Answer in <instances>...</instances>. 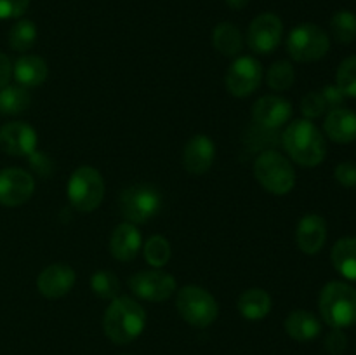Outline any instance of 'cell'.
Here are the masks:
<instances>
[{
    "mask_svg": "<svg viewBox=\"0 0 356 355\" xmlns=\"http://www.w3.org/2000/svg\"><path fill=\"white\" fill-rule=\"evenodd\" d=\"M323 131L334 143L348 145L356 141V113L348 108H334L323 122Z\"/></svg>",
    "mask_w": 356,
    "mask_h": 355,
    "instance_id": "d6986e66",
    "label": "cell"
},
{
    "mask_svg": "<svg viewBox=\"0 0 356 355\" xmlns=\"http://www.w3.org/2000/svg\"><path fill=\"white\" fill-rule=\"evenodd\" d=\"M75 271L72 267L63 263H54L44 268L37 278V287L42 296L49 299H58L68 294L75 285Z\"/></svg>",
    "mask_w": 356,
    "mask_h": 355,
    "instance_id": "9a60e30c",
    "label": "cell"
},
{
    "mask_svg": "<svg viewBox=\"0 0 356 355\" xmlns=\"http://www.w3.org/2000/svg\"><path fill=\"white\" fill-rule=\"evenodd\" d=\"M336 86L346 97H356V56H350L339 65Z\"/></svg>",
    "mask_w": 356,
    "mask_h": 355,
    "instance_id": "4dcf8cb0",
    "label": "cell"
},
{
    "mask_svg": "<svg viewBox=\"0 0 356 355\" xmlns=\"http://www.w3.org/2000/svg\"><path fill=\"white\" fill-rule=\"evenodd\" d=\"M296 242L305 254H316L327 242V221L320 214H306L296 230Z\"/></svg>",
    "mask_w": 356,
    "mask_h": 355,
    "instance_id": "e0dca14e",
    "label": "cell"
},
{
    "mask_svg": "<svg viewBox=\"0 0 356 355\" xmlns=\"http://www.w3.org/2000/svg\"><path fill=\"white\" fill-rule=\"evenodd\" d=\"M238 312L247 320H263L271 312V296L261 287H250L238 298Z\"/></svg>",
    "mask_w": 356,
    "mask_h": 355,
    "instance_id": "7402d4cb",
    "label": "cell"
},
{
    "mask_svg": "<svg viewBox=\"0 0 356 355\" xmlns=\"http://www.w3.org/2000/svg\"><path fill=\"white\" fill-rule=\"evenodd\" d=\"M325 110H327V104H325V100H323L322 93H315V90H312V93H308L305 97H302L301 111L308 120L322 117Z\"/></svg>",
    "mask_w": 356,
    "mask_h": 355,
    "instance_id": "1f68e13d",
    "label": "cell"
},
{
    "mask_svg": "<svg viewBox=\"0 0 356 355\" xmlns=\"http://www.w3.org/2000/svg\"><path fill=\"white\" fill-rule=\"evenodd\" d=\"M334 176H336L337 183H341L346 188L356 187V164L353 162H341L339 166L334 169Z\"/></svg>",
    "mask_w": 356,
    "mask_h": 355,
    "instance_id": "e575fe53",
    "label": "cell"
},
{
    "mask_svg": "<svg viewBox=\"0 0 356 355\" xmlns=\"http://www.w3.org/2000/svg\"><path fill=\"white\" fill-rule=\"evenodd\" d=\"M145 260L152 267L160 268L169 263L170 260V244L165 237L153 235L145 244Z\"/></svg>",
    "mask_w": 356,
    "mask_h": 355,
    "instance_id": "83f0119b",
    "label": "cell"
},
{
    "mask_svg": "<svg viewBox=\"0 0 356 355\" xmlns=\"http://www.w3.org/2000/svg\"><path fill=\"white\" fill-rule=\"evenodd\" d=\"M30 7V0H0V19H17Z\"/></svg>",
    "mask_w": 356,
    "mask_h": 355,
    "instance_id": "d6a6232c",
    "label": "cell"
},
{
    "mask_svg": "<svg viewBox=\"0 0 356 355\" xmlns=\"http://www.w3.org/2000/svg\"><path fill=\"white\" fill-rule=\"evenodd\" d=\"M254 176L273 195H287L296 187V171L291 160L277 150H264L254 162Z\"/></svg>",
    "mask_w": 356,
    "mask_h": 355,
    "instance_id": "277c9868",
    "label": "cell"
},
{
    "mask_svg": "<svg viewBox=\"0 0 356 355\" xmlns=\"http://www.w3.org/2000/svg\"><path fill=\"white\" fill-rule=\"evenodd\" d=\"M322 96L323 100H325L327 108H330V110L341 108L344 104V100H346V96L341 93V89L337 86H327L325 89L322 90Z\"/></svg>",
    "mask_w": 356,
    "mask_h": 355,
    "instance_id": "d590c367",
    "label": "cell"
},
{
    "mask_svg": "<svg viewBox=\"0 0 356 355\" xmlns=\"http://www.w3.org/2000/svg\"><path fill=\"white\" fill-rule=\"evenodd\" d=\"M176 308L190 326L198 327V329H204V327L214 324L219 315V305L214 296L207 289L193 284L179 289Z\"/></svg>",
    "mask_w": 356,
    "mask_h": 355,
    "instance_id": "5b68a950",
    "label": "cell"
},
{
    "mask_svg": "<svg viewBox=\"0 0 356 355\" xmlns=\"http://www.w3.org/2000/svg\"><path fill=\"white\" fill-rule=\"evenodd\" d=\"M250 0H226V3H228L229 9H235V10H242L245 9L247 6H249Z\"/></svg>",
    "mask_w": 356,
    "mask_h": 355,
    "instance_id": "74e56055",
    "label": "cell"
},
{
    "mask_svg": "<svg viewBox=\"0 0 356 355\" xmlns=\"http://www.w3.org/2000/svg\"><path fill=\"white\" fill-rule=\"evenodd\" d=\"M129 287L138 298L159 303L176 292V278L162 270H143L129 278Z\"/></svg>",
    "mask_w": 356,
    "mask_h": 355,
    "instance_id": "8fae6325",
    "label": "cell"
},
{
    "mask_svg": "<svg viewBox=\"0 0 356 355\" xmlns=\"http://www.w3.org/2000/svg\"><path fill=\"white\" fill-rule=\"evenodd\" d=\"M282 145L289 157L302 167H316L325 160V138L308 118L291 122L282 134Z\"/></svg>",
    "mask_w": 356,
    "mask_h": 355,
    "instance_id": "6da1fadb",
    "label": "cell"
},
{
    "mask_svg": "<svg viewBox=\"0 0 356 355\" xmlns=\"http://www.w3.org/2000/svg\"><path fill=\"white\" fill-rule=\"evenodd\" d=\"M146 327V312L131 296L111 299L103 317V331L117 345H127L138 340Z\"/></svg>",
    "mask_w": 356,
    "mask_h": 355,
    "instance_id": "7a4b0ae2",
    "label": "cell"
},
{
    "mask_svg": "<svg viewBox=\"0 0 356 355\" xmlns=\"http://www.w3.org/2000/svg\"><path fill=\"white\" fill-rule=\"evenodd\" d=\"M285 331L296 341H313L322 331V322L308 310H294L285 319Z\"/></svg>",
    "mask_w": 356,
    "mask_h": 355,
    "instance_id": "44dd1931",
    "label": "cell"
},
{
    "mask_svg": "<svg viewBox=\"0 0 356 355\" xmlns=\"http://www.w3.org/2000/svg\"><path fill=\"white\" fill-rule=\"evenodd\" d=\"M37 145V131L26 122H9L0 127V150L7 155L31 157Z\"/></svg>",
    "mask_w": 356,
    "mask_h": 355,
    "instance_id": "4fadbf2b",
    "label": "cell"
},
{
    "mask_svg": "<svg viewBox=\"0 0 356 355\" xmlns=\"http://www.w3.org/2000/svg\"><path fill=\"white\" fill-rule=\"evenodd\" d=\"M35 190V180L28 171L9 167L0 171V204L17 207L30 200Z\"/></svg>",
    "mask_w": 356,
    "mask_h": 355,
    "instance_id": "7c38bea8",
    "label": "cell"
},
{
    "mask_svg": "<svg viewBox=\"0 0 356 355\" xmlns=\"http://www.w3.org/2000/svg\"><path fill=\"white\" fill-rule=\"evenodd\" d=\"M212 42H214L216 51L221 52L222 56H228V58H235L242 52L243 47V37L240 33L238 28L233 23H219L214 28V33H212Z\"/></svg>",
    "mask_w": 356,
    "mask_h": 355,
    "instance_id": "cb8c5ba5",
    "label": "cell"
},
{
    "mask_svg": "<svg viewBox=\"0 0 356 355\" xmlns=\"http://www.w3.org/2000/svg\"><path fill=\"white\" fill-rule=\"evenodd\" d=\"M292 117V104L282 96H263L254 103L252 106V120L257 127L270 129V131H277V129L284 127Z\"/></svg>",
    "mask_w": 356,
    "mask_h": 355,
    "instance_id": "5bb4252c",
    "label": "cell"
},
{
    "mask_svg": "<svg viewBox=\"0 0 356 355\" xmlns=\"http://www.w3.org/2000/svg\"><path fill=\"white\" fill-rule=\"evenodd\" d=\"M320 315L332 329L356 324V289L346 282H329L320 292Z\"/></svg>",
    "mask_w": 356,
    "mask_h": 355,
    "instance_id": "3957f363",
    "label": "cell"
},
{
    "mask_svg": "<svg viewBox=\"0 0 356 355\" xmlns=\"http://www.w3.org/2000/svg\"><path fill=\"white\" fill-rule=\"evenodd\" d=\"M162 207V195L153 184H132L120 195V211L129 223L143 225L155 218Z\"/></svg>",
    "mask_w": 356,
    "mask_h": 355,
    "instance_id": "ba28073f",
    "label": "cell"
},
{
    "mask_svg": "<svg viewBox=\"0 0 356 355\" xmlns=\"http://www.w3.org/2000/svg\"><path fill=\"white\" fill-rule=\"evenodd\" d=\"M13 75L23 87H38L47 80L49 66L40 56H21L14 63Z\"/></svg>",
    "mask_w": 356,
    "mask_h": 355,
    "instance_id": "ffe728a7",
    "label": "cell"
},
{
    "mask_svg": "<svg viewBox=\"0 0 356 355\" xmlns=\"http://www.w3.org/2000/svg\"><path fill=\"white\" fill-rule=\"evenodd\" d=\"M332 265L344 278L356 282V237H344L332 247Z\"/></svg>",
    "mask_w": 356,
    "mask_h": 355,
    "instance_id": "603a6c76",
    "label": "cell"
},
{
    "mask_svg": "<svg viewBox=\"0 0 356 355\" xmlns=\"http://www.w3.org/2000/svg\"><path fill=\"white\" fill-rule=\"evenodd\" d=\"M216 159V145L209 136L197 134L186 143L183 152L184 169L195 176H202L212 167Z\"/></svg>",
    "mask_w": 356,
    "mask_h": 355,
    "instance_id": "2e32d148",
    "label": "cell"
},
{
    "mask_svg": "<svg viewBox=\"0 0 356 355\" xmlns=\"http://www.w3.org/2000/svg\"><path fill=\"white\" fill-rule=\"evenodd\" d=\"M37 42V26L31 19H19L9 30V47L16 52H26Z\"/></svg>",
    "mask_w": 356,
    "mask_h": 355,
    "instance_id": "484cf974",
    "label": "cell"
},
{
    "mask_svg": "<svg viewBox=\"0 0 356 355\" xmlns=\"http://www.w3.org/2000/svg\"><path fill=\"white\" fill-rule=\"evenodd\" d=\"M10 75H13V65H10L9 58L3 52H0V89L9 84Z\"/></svg>",
    "mask_w": 356,
    "mask_h": 355,
    "instance_id": "8d00e7d4",
    "label": "cell"
},
{
    "mask_svg": "<svg viewBox=\"0 0 356 355\" xmlns=\"http://www.w3.org/2000/svg\"><path fill=\"white\" fill-rule=\"evenodd\" d=\"M263 80V66L250 56H242L232 63L226 73V89L235 97H247L256 93Z\"/></svg>",
    "mask_w": 356,
    "mask_h": 355,
    "instance_id": "30bf717a",
    "label": "cell"
},
{
    "mask_svg": "<svg viewBox=\"0 0 356 355\" xmlns=\"http://www.w3.org/2000/svg\"><path fill=\"white\" fill-rule=\"evenodd\" d=\"M282 37H284V23L273 13L256 16L247 30V44L256 54H271L280 45Z\"/></svg>",
    "mask_w": 356,
    "mask_h": 355,
    "instance_id": "9c48e42d",
    "label": "cell"
},
{
    "mask_svg": "<svg viewBox=\"0 0 356 355\" xmlns=\"http://www.w3.org/2000/svg\"><path fill=\"white\" fill-rule=\"evenodd\" d=\"M31 104L30 93L26 87L6 86L0 89V113L19 115L26 111Z\"/></svg>",
    "mask_w": 356,
    "mask_h": 355,
    "instance_id": "d4e9b609",
    "label": "cell"
},
{
    "mask_svg": "<svg viewBox=\"0 0 356 355\" xmlns=\"http://www.w3.org/2000/svg\"><path fill=\"white\" fill-rule=\"evenodd\" d=\"M330 38L323 28L313 23H301L289 33L287 51L294 61L313 63L329 52Z\"/></svg>",
    "mask_w": 356,
    "mask_h": 355,
    "instance_id": "8992f818",
    "label": "cell"
},
{
    "mask_svg": "<svg viewBox=\"0 0 356 355\" xmlns=\"http://www.w3.org/2000/svg\"><path fill=\"white\" fill-rule=\"evenodd\" d=\"M141 232L138 226L125 221L113 230L110 237V253L118 261H131L141 249Z\"/></svg>",
    "mask_w": 356,
    "mask_h": 355,
    "instance_id": "ac0fdd59",
    "label": "cell"
},
{
    "mask_svg": "<svg viewBox=\"0 0 356 355\" xmlns=\"http://www.w3.org/2000/svg\"><path fill=\"white\" fill-rule=\"evenodd\" d=\"M268 86L271 89L278 90V93H284L287 90L289 87H292L296 80V72H294V66L291 65L289 61H277L275 65H271V68L268 70Z\"/></svg>",
    "mask_w": 356,
    "mask_h": 355,
    "instance_id": "f1b7e54d",
    "label": "cell"
},
{
    "mask_svg": "<svg viewBox=\"0 0 356 355\" xmlns=\"http://www.w3.org/2000/svg\"><path fill=\"white\" fill-rule=\"evenodd\" d=\"M330 31L341 44H351L356 40V14L350 10H339L330 19Z\"/></svg>",
    "mask_w": 356,
    "mask_h": 355,
    "instance_id": "4316f807",
    "label": "cell"
},
{
    "mask_svg": "<svg viewBox=\"0 0 356 355\" xmlns=\"http://www.w3.org/2000/svg\"><path fill=\"white\" fill-rule=\"evenodd\" d=\"M70 204L82 212H90L101 205L104 198V180L94 167L82 166L75 169L68 181Z\"/></svg>",
    "mask_w": 356,
    "mask_h": 355,
    "instance_id": "52a82bcc",
    "label": "cell"
},
{
    "mask_svg": "<svg viewBox=\"0 0 356 355\" xmlns=\"http://www.w3.org/2000/svg\"><path fill=\"white\" fill-rule=\"evenodd\" d=\"M348 347V338L343 329H332L325 338V350L332 355L344 354Z\"/></svg>",
    "mask_w": 356,
    "mask_h": 355,
    "instance_id": "836d02e7",
    "label": "cell"
},
{
    "mask_svg": "<svg viewBox=\"0 0 356 355\" xmlns=\"http://www.w3.org/2000/svg\"><path fill=\"white\" fill-rule=\"evenodd\" d=\"M90 289L103 299H115L118 296V278L113 271L99 270L90 277Z\"/></svg>",
    "mask_w": 356,
    "mask_h": 355,
    "instance_id": "f546056e",
    "label": "cell"
}]
</instances>
